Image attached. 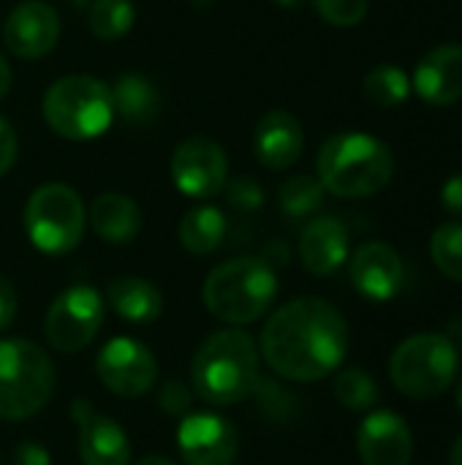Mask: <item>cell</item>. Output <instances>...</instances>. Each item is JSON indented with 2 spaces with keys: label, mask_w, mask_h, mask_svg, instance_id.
Returning a JSON list of instances; mask_svg holds the SVG:
<instances>
[{
  "label": "cell",
  "mask_w": 462,
  "mask_h": 465,
  "mask_svg": "<svg viewBox=\"0 0 462 465\" xmlns=\"http://www.w3.org/2000/svg\"><path fill=\"white\" fill-rule=\"evenodd\" d=\"M14 465H52V458H49V452L41 447V444H33V441H27V444H19L16 450H14Z\"/></svg>",
  "instance_id": "d590c367"
},
{
  "label": "cell",
  "mask_w": 462,
  "mask_h": 465,
  "mask_svg": "<svg viewBox=\"0 0 462 465\" xmlns=\"http://www.w3.org/2000/svg\"><path fill=\"white\" fill-rule=\"evenodd\" d=\"M136 19V8L131 0H93L87 11V27L98 41L123 38Z\"/></svg>",
  "instance_id": "d4e9b609"
},
{
  "label": "cell",
  "mask_w": 462,
  "mask_h": 465,
  "mask_svg": "<svg viewBox=\"0 0 462 465\" xmlns=\"http://www.w3.org/2000/svg\"><path fill=\"white\" fill-rule=\"evenodd\" d=\"M324 191L340 199H368L384 191L395 174L387 142L362 131H340L321 144L316 158Z\"/></svg>",
  "instance_id": "7a4b0ae2"
},
{
  "label": "cell",
  "mask_w": 462,
  "mask_h": 465,
  "mask_svg": "<svg viewBox=\"0 0 462 465\" xmlns=\"http://www.w3.org/2000/svg\"><path fill=\"white\" fill-rule=\"evenodd\" d=\"M177 447L188 465H234L237 430L218 414H191L177 428Z\"/></svg>",
  "instance_id": "4fadbf2b"
},
{
  "label": "cell",
  "mask_w": 462,
  "mask_h": 465,
  "mask_svg": "<svg viewBox=\"0 0 462 465\" xmlns=\"http://www.w3.org/2000/svg\"><path fill=\"white\" fill-rule=\"evenodd\" d=\"M430 256L436 267L449 278L462 283V223H444L430 240Z\"/></svg>",
  "instance_id": "83f0119b"
},
{
  "label": "cell",
  "mask_w": 462,
  "mask_h": 465,
  "mask_svg": "<svg viewBox=\"0 0 462 465\" xmlns=\"http://www.w3.org/2000/svg\"><path fill=\"white\" fill-rule=\"evenodd\" d=\"M261 259L275 270V267H280V264L289 262V245H286V242H270Z\"/></svg>",
  "instance_id": "8d00e7d4"
},
{
  "label": "cell",
  "mask_w": 462,
  "mask_h": 465,
  "mask_svg": "<svg viewBox=\"0 0 462 465\" xmlns=\"http://www.w3.org/2000/svg\"><path fill=\"white\" fill-rule=\"evenodd\" d=\"M136 465H174L169 458H161V455H150V458H142Z\"/></svg>",
  "instance_id": "ab89813d"
},
{
  "label": "cell",
  "mask_w": 462,
  "mask_h": 465,
  "mask_svg": "<svg viewBox=\"0 0 462 465\" xmlns=\"http://www.w3.org/2000/svg\"><path fill=\"white\" fill-rule=\"evenodd\" d=\"M3 41L11 54L22 60H38L60 41V16L44 0H25L5 16Z\"/></svg>",
  "instance_id": "7c38bea8"
},
{
  "label": "cell",
  "mask_w": 462,
  "mask_h": 465,
  "mask_svg": "<svg viewBox=\"0 0 462 465\" xmlns=\"http://www.w3.org/2000/svg\"><path fill=\"white\" fill-rule=\"evenodd\" d=\"M259 379V351L248 332L221 330L210 335L191 365L196 395L212 406H234L253 392Z\"/></svg>",
  "instance_id": "3957f363"
},
{
  "label": "cell",
  "mask_w": 462,
  "mask_h": 465,
  "mask_svg": "<svg viewBox=\"0 0 462 465\" xmlns=\"http://www.w3.org/2000/svg\"><path fill=\"white\" fill-rule=\"evenodd\" d=\"M357 450L365 465H411L414 436L408 422L392 411H370L357 433Z\"/></svg>",
  "instance_id": "5bb4252c"
},
{
  "label": "cell",
  "mask_w": 462,
  "mask_h": 465,
  "mask_svg": "<svg viewBox=\"0 0 462 465\" xmlns=\"http://www.w3.org/2000/svg\"><path fill=\"white\" fill-rule=\"evenodd\" d=\"M226 150L210 136H191L172 153V183L188 199H212L226 188Z\"/></svg>",
  "instance_id": "30bf717a"
},
{
  "label": "cell",
  "mask_w": 462,
  "mask_h": 465,
  "mask_svg": "<svg viewBox=\"0 0 462 465\" xmlns=\"http://www.w3.org/2000/svg\"><path fill=\"white\" fill-rule=\"evenodd\" d=\"M114 114L128 123H147L158 114L161 98L155 84L142 74H123L112 87Z\"/></svg>",
  "instance_id": "603a6c76"
},
{
  "label": "cell",
  "mask_w": 462,
  "mask_h": 465,
  "mask_svg": "<svg viewBox=\"0 0 462 465\" xmlns=\"http://www.w3.org/2000/svg\"><path fill=\"white\" fill-rule=\"evenodd\" d=\"M158 403L166 414L177 417V414H185L188 406H191V390L182 384V381H166L161 390H158Z\"/></svg>",
  "instance_id": "1f68e13d"
},
{
  "label": "cell",
  "mask_w": 462,
  "mask_h": 465,
  "mask_svg": "<svg viewBox=\"0 0 462 465\" xmlns=\"http://www.w3.org/2000/svg\"><path fill=\"white\" fill-rule=\"evenodd\" d=\"M71 417L79 428V458L84 465H131L125 430L87 401H74Z\"/></svg>",
  "instance_id": "2e32d148"
},
{
  "label": "cell",
  "mask_w": 462,
  "mask_h": 465,
  "mask_svg": "<svg viewBox=\"0 0 462 465\" xmlns=\"http://www.w3.org/2000/svg\"><path fill=\"white\" fill-rule=\"evenodd\" d=\"M261 354L280 379L302 384L321 381L349 354V324L327 300H291L264 324Z\"/></svg>",
  "instance_id": "6da1fadb"
},
{
  "label": "cell",
  "mask_w": 462,
  "mask_h": 465,
  "mask_svg": "<svg viewBox=\"0 0 462 465\" xmlns=\"http://www.w3.org/2000/svg\"><path fill=\"white\" fill-rule=\"evenodd\" d=\"M87 226V210L79 193L63 183L35 188L25 204V232L30 242L46 256L71 253Z\"/></svg>",
  "instance_id": "ba28073f"
},
{
  "label": "cell",
  "mask_w": 462,
  "mask_h": 465,
  "mask_svg": "<svg viewBox=\"0 0 462 465\" xmlns=\"http://www.w3.org/2000/svg\"><path fill=\"white\" fill-rule=\"evenodd\" d=\"M362 93L376 109H395L411 95V76L395 63H381L365 74Z\"/></svg>",
  "instance_id": "cb8c5ba5"
},
{
  "label": "cell",
  "mask_w": 462,
  "mask_h": 465,
  "mask_svg": "<svg viewBox=\"0 0 462 465\" xmlns=\"http://www.w3.org/2000/svg\"><path fill=\"white\" fill-rule=\"evenodd\" d=\"M457 406H460V411H462V379L457 381Z\"/></svg>",
  "instance_id": "b9f144b4"
},
{
  "label": "cell",
  "mask_w": 462,
  "mask_h": 465,
  "mask_svg": "<svg viewBox=\"0 0 462 465\" xmlns=\"http://www.w3.org/2000/svg\"><path fill=\"white\" fill-rule=\"evenodd\" d=\"M19 153V142H16V131L14 125L0 114V177L11 172L14 161Z\"/></svg>",
  "instance_id": "d6a6232c"
},
{
  "label": "cell",
  "mask_w": 462,
  "mask_h": 465,
  "mask_svg": "<svg viewBox=\"0 0 462 465\" xmlns=\"http://www.w3.org/2000/svg\"><path fill=\"white\" fill-rule=\"evenodd\" d=\"M106 305L103 297L90 286H71L49 305L44 319L46 343L54 351L74 354L95 341L103 327Z\"/></svg>",
  "instance_id": "9c48e42d"
},
{
  "label": "cell",
  "mask_w": 462,
  "mask_h": 465,
  "mask_svg": "<svg viewBox=\"0 0 462 465\" xmlns=\"http://www.w3.org/2000/svg\"><path fill=\"white\" fill-rule=\"evenodd\" d=\"M95 371L101 384L120 398H142L155 387L158 379V362L152 351L144 343L125 335L112 338L101 349Z\"/></svg>",
  "instance_id": "8fae6325"
},
{
  "label": "cell",
  "mask_w": 462,
  "mask_h": 465,
  "mask_svg": "<svg viewBox=\"0 0 462 465\" xmlns=\"http://www.w3.org/2000/svg\"><path fill=\"white\" fill-rule=\"evenodd\" d=\"M335 398L349 411H368L378 403V384L368 371L349 368L335 379Z\"/></svg>",
  "instance_id": "4316f807"
},
{
  "label": "cell",
  "mask_w": 462,
  "mask_h": 465,
  "mask_svg": "<svg viewBox=\"0 0 462 465\" xmlns=\"http://www.w3.org/2000/svg\"><path fill=\"white\" fill-rule=\"evenodd\" d=\"M351 283L373 302H389L406 283V267L400 253L389 242H365L351 256Z\"/></svg>",
  "instance_id": "9a60e30c"
},
{
  "label": "cell",
  "mask_w": 462,
  "mask_h": 465,
  "mask_svg": "<svg viewBox=\"0 0 462 465\" xmlns=\"http://www.w3.org/2000/svg\"><path fill=\"white\" fill-rule=\"evenodd\" d=\"M251 395H256L261 411H267L270 417L280 420V417L289 414V395L275 384V379H261V376H259Z\"/></svg>",
  "instance_id": "f546056e"
},
{
  "label": "cell",
  "mask_w": 462,
  "mask_h": 465,
  "mask_svg": "<svg viewBox=\"0 0 462 465\" xmlns=\"http://www.w3.org/2000/svg\"><path fill=\"white\" fill-rule=\"evenodd\" d=\"M460 346H462V332H460Z\"/></svg>",
  "instance_id": "7bdbcfd3"
},
{
  "label": "cell",
  "mask_w": 462,
  "mask_h": 465,
  "mask_svg": "<svg viewBox=\"0 0 462 465\" xmlns=\"http://www.w3.org/2000/svg\"><path fill=\"white\" fill-rule=\"evenodd\" d=\"M460 368V351L452 343V338L441 332H417L406 338L392 360H389V376L406 398L428 401L444 395Z\"/></svg>",
  "instance_id": "52a82bcc"
},
{
  "label": "cell",
  "mask_w": 462,
  "mask_h": 465,
  "mask_svg": "<svg viewBox=\"0 0 462 465\" xmlns=\"http://www.w3.org/2000/svg\"><path fill=\"white\" fill-rule=\"evenodd\" d=\"M449 465H462V436L452 444V450H449Z\"/></svg>",
  "instance_id": "f35d334b"
},
{
  "label": "cell",
  "mask_w": 462,
  "mask_h": 465,
  "mask_svg": "<svg viewBox=\"0 0 462 465\" xmlns=\"http://www.w3.org/2000/svg\"><path fill=\"white\" fill-rule=\"evenodd\" d=\"M349 259V229L332 215L313 218L300 234V262L310 275H332Z\"/></svg>",
  "instance_id": "d6986e66"
},
{
  "label": "cell",
  "mask_w": 462,
  "mask_h": 465,
  "mask_svg": "<svg viewBox=\"0 0 462 465\" xmlns=\"http://www.w3.org/2000/svg\"><path fill=\"white\" fill-rule=\"evenodd\" d=\"M278 294V275L261 256H240L218 264L204 281L207 311L229 324L259 322Z\"/></svg>",
  "instance_id": "277c9868"
},
{
  "label": "cell",
  "mask_w": 462,
  "mask_h": 465,
  "mask_svg": "<svg viewBox=\"0 0 462 465\" xmlns=\"http://www.w3.org/2000/svg\"><path fill=\"white\" fill-rule=\"evenodd\" d=\"M16 305H19V300H16V292L11 286V281L0 275V330H5L14 322Z\"/></svg>",
  "instance_id": "e575fe53"
},
{
  "label": "cell",
  "mask_w": 462,
  "mask_h": 465,
  "mask_svg": "<svg viewBox=\"0 0 462 465\" xmlns=\"http://www.w3.org/2000/svg\"><path fill=\"white\" fill-rule=\"evenodd\" d=\"M106 300L120 319L133 322V324H150L163 311L161 292L150 281L133 278V275H123V278L109 281Z\"/></svg>",
  "instance_id": "44dd1931"
},
{
  "label": "cell",
  "mask_w": 462,
  "mask_h": 465,
  "mask_svg": "<svg viewBox=\"0 0 462 465\" xmlns=\"http://www.w3.org/2000/svg\"><path fill=\"white\" fill-rule=\"evenodd\" d=\"M229 202L240 210H256L264 204V191L253 177H240L229 185Z\"/></svg>",
  "instance_id": "4dcf8cb0"
},
{
  "label": "cell",
  "mask_w": 462,
  "mask_h": 465,
  "mask_svg": "<svg viewBox=\"0 0 462 465\" xmlns=\"http://www.w3.org/2000/svg\"><path fill=\"white\" fill-rule=\"evenodd\" d=\"M280 5H286V8H297V5H302L305 0H278Z\"/></svg>",
  "instance_id": "60d3db41"
},
{
  "label": "cell",
  "mask_w": 462,
  "mask_h": 465,
  "mask_svg": "<svg viewBox=\"0 0 462 465\" xmlns=\"http://www.w3.org/2000/svg\"><path fill=\"white\" fill-rule=\"evenodd\" d=\"M90 226L93 232L112 245L131 242L142 229V210L139 204L117 191L101 193L90 204Z\"/></svg>",
  "instance_id": "ffe728a7"
},
{
  "label": "cell",
  "mask_w": 462,
  "mask_h": 465,
  "mask_svg": "<svg viewBox=\"0 0 462 465\" xmlns=\"http://www.w3.org/2000/svg\"><path fill=\"white\" fill-rule=\"evenodd\" d=\"M441 207L449 213V215H457L462 218V172L449 177L444 185H441Z\"/></svg>",
  "instance_id": "836d02e7"
},
{
  "label": "cell",
  "mask_w": 462,
  "mask_h": 465,
  "mask_svg": "<svg viewBox=\"0 0 462 465\" xmlns=\"http://www.w3.org/2000/svg\"><path fill=\"white\" fill-rule=\"evenodd\" d=\"M411 90L430 106H449L462 98V44L430 49L411 79Z\"/></svg>",
  "instance_id": "e0dca14e"
},
{
  "label": "cell",
  "mask_w": 462,
  "mask_h": 465,
  "mask_svg": "<svg viewBox=\"0 0 462 465\" xmlns=\"http://www.w3.org/2000/svg\"><path fill=\"white\" fill-rule=\"evenodd\" d=\"M46 125L71 142H90L109 131L114 120L112 87L87 74H71L57 79L44 93Z\"/></svg>",
  "instance_id": "5b68a950"
},
{
  "label": "cell",
  "mask_w": 462,
  "mask_h": 465,
  "mask_svg": "<svg viewBox=\"0 0 462 465\" xmlns=\"http://www.w3.org/2000/svg\"><path fill=\"white\" fill-rule=\"evenodd\" d=\"M313 5L332 27H354L368 16V0H313Z\"/></svg>",
  "instance_id": "f1b7e54d"
},
{
  "label": "cell",
  "mask_w": 462,
  "mask_h": 465,
  "mask_svg": "<svg viewBox=\"0 0 462 465\" xmlns=\"http://www.w3.org/2000/svg\"><path fill=\"white\" fill-rule=\"evenodd\" d=\"M324 185L319 177L310 174H294L280 185V210L291 218L313 215L324 204Z\"/></svg>",
  "instance_id": "484cf974"
},
{
  "label": "cell",
  "mask_w": 462,
  "mask_h": 465,
  "mask_svg": "<svg viewBox=\"0 0 462 465\" xmlns=\"http://www.w3.org/2000/svg\"><path fill=\"white\" fill-rule=\"evenodd\" d=\"M54 390V365L41 346L25 338L0 341V420L38 414Z\"/></svg>",
  "instance_id": "8992f818"
},
{
  "label": "cell",
  "mask_w": 462,
  "mask_h": 465,
  "mask_svg": "<svg viewBox=\"0 0 462 465\" xmlns=\"http://www.w3.org/2000/svg\"><path fill=\"white\" fill-rule=\"evenodd\" d=\"M8 90H11V65H8V60L0 52V98H5Z\"/></svg>",
  "instance_id": "74e56055"
},
{
  "label": "cell",
  "mask_w": 462,
  "mask_h": 465,
  "mask_svg": "<svg viewBox=\"0 0 462 465\" xmlns=\"http://www.w3.org/2000/svg\"><path fill=\"white\" fill-rule=\"evenodd\" d=\"M180 242L188 253L193 256H207L218 251V245L226 237V215L218 207H193L182 215L180 221Z\"/></svg>",
  "instance_id": "7402d4cb"
},
{
  "label": "cell",
  "mask_w": 462,
  "mask_h": 465,
  "mask_svg": "<svg viewBox=\"0 0 462 465\" xmlns=\"http://www.w3.org/2000/svg\"><path fill=\"white\" fill-rule=\"evenodd\" d=\"M253 147H256V158L267 169L272 172L291 169L300 161L302 147H305L302 123L289 109H272L259 120Z\"/></svg>",
  "instance_id": "ac0fdd59"
}]
</instances>
